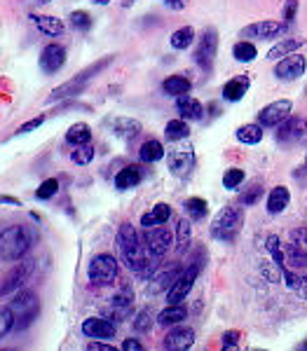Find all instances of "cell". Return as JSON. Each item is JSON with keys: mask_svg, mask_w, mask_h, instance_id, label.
Instances as JSON below:
<instances>
[{"mask_svg": "<svg viewBox=\"0 0 307 351\" xmlns=\"http://www.w3.org/2000/svg\"><path fill=\"white\" fill-rule=\"evenodd\" d=\"M117 248H120L122 260L129 269L144 276V279H150L152 271L157 269V258L146 251L144 239L139 237L132 223H122L120 230H117Z\"/></svg>", "mask_w": 307, "mask_h": 351, "instance_id": "1", "label": "cell"}, {"mask_svg": "<svg viewBox=\"0 0 307 351\" xmlns=\"http://www.w3.org/2000/svg\"><path fill=\"white\" fill-rule=\"evenodd\" d=\"M33 234L26 225H10L0 232V258L8 263H19L31 251Z\"/></svg>", "mask_w": 307, "mask_h": 351, "instance_id": "2", "label": "cell"}, {"mask_svg": "<svg viewBox=\"0 0 307 351\" xmlns=\"http://www.w3.org/2000/svg\"><path fill=\"white\" fill-rule=\"evenodd\" d=\"M115 61V56H104V59H99V61H94L89 68H84V71L78 73L76 77H71L68 82L64 84H59V87H54L52 89V94H49V99H47V104H52V101H64V99H73V96H78V94H82L84 92V87H87L89 82L94 80L96 75H99L104 68H108Z\"/></svg>", "mask_w": 307, "mask_h": 351, "instance_id": "3", "label": "cell"}, {"mask_svg": "<svg viewBox=\"0 0 307 351\" xmlns=\"http://www.w3.org/2000/svg\"><path fill=\"white\" fill-rule=\"evenodd\" d=\"M244 225V211H242V204H230V206L220 208L216 213L214 223H212V237L218 241H235L237 234H240Z\"/></svg>", "mask_w": 307, "mask_h": 351, "instance_id": "4", "label": "cell"}, {"mask_svg": "<svg viewBox=\"0 0 307 351\" xmlns=\"http://www.w3.org/2000/svg\"><path fill=\"white\" fill-rule=\"evenodd\" d=\"M10 309L14 314V330H26V328L36 324L38 314H41V300H38L33 291H24L21 288L10 300Z\"/></svg>", "mask_w": 307, "mask_h": 351, "instance_id": "5", "label": "cell"}, {"mask_svg": "<svg viewBox=\"0 0 307 351\" xmlns=\"http://www.w3.org/2000/svg\"><path fill=\"white\" fill-rule=\"evenodd\" d=\"M36 274V263L33 260H24V263H16L8 274L0 279V298H8V295H14L24 288L31 276Z\"/></svg>", "mask_w": 307, "mask_h": 351, "instance_id": "6", "label": "cell"}, {"mask_svg": "<svg viewBox=\"0 0 307 351\" xmlns=\"http://www.w3.org/2000/svg\"><path fill=\"white\" fill-rule=\"evenodd\" d=\"M87 276L94 286H111L117 279V260L111 253H99L89 260Z\"/></svg>", "mask_w": 307, "mask_h": 351, "instance_id": "7", "label": "cell"}, {"mask_svg": "<svg viewBox=\"0 0 307 351\" xmlns=\"http://www.w3.org/2000/svg\"><path fill=\"white\" fill-rule=\"evenodd\" d=\"M197 276H200V265H197V263L187 265V267L179 274V279L174 281V286L167 291L169 304H181V302H183V300L187 298V293L192 291V286H195Z\"/></svg>", "mask_w": 307, "mask_h": 351, "instance_id": "8", "label": "cell"}, {"mask_svg": "<svg viewBox=\"0 0 307 351\" xmlns=\"http://www.w3.org/2000/svg\"><path fill=\"white\" fill-rule=\"evenodd\" d=\"M216 52H218V33L216 28H207L202 33L200 43H197V49H195V64L202 68V71H212L214 68V59H216Z\"/></svg>", "mask_w": 307, "mask_h": 351, "instance_id": "9", "label": "cell"}, {"mask_svg": "<svg viewBox=\"0 0 307 351\" xmlns=\"http://www.w3.org/2000/svg\"><path fill=\"white\" fill-rule=\"evenodd\" d=\"M132 304H134V291L129 286H122L120 291L111 298V302H108V307H106L108 319H111L113 324H120V321H124L132 314Z\"/></svg>", "mask_w": 307, "mask_h": 351, "instance_id": "10", "label": "cell"}, {"mask_svg": "<svg viewBox=\"0 0 307 351\" xmlns=\"http://www.w3.org/2000/svg\"><path fill=\"white\" fill-rule=\"evenodd\" d=\"M144 246H146V251L150 253V256L162 258L164 253L172 248V232L164 228V225L144 230Z\"/></svg>", "mask_w": 307, "mask_h": 351, "instance_id": "11", "label": "cell"}, {"mask_svg": "<svg viewBox=\"0 0 307 351\" xmlns=\"http://www.w3.org/2000/svg\"><path fill=\"white\" fill-rule=\"evenodd\" d=\"M291 110H293V104L288 99H282V101H275V104L265 106L263 110L258 112V124L260 127H280L282 122H286L291 117Z\"/></svg>", "mask_w": 307, "mask_h": 351, "instance_id": "12", "label": "cell"}, {"mask_svg": "<svg viewBox=\"0 0 307 351\" xmlns=\"http://www.w3.org/2000/svg\"><path fill=\"white\" fill-rule=\"evenodd\" d=\"M303 138H307V120L305 117H288V120L282 122L280 129H277V141H280L282 145H293Z\"/></svg>", "mask_w": 307, "mask_h": 351, "instance_id": "13", "label": "cell"}, {"mask_svg": "<svg viewBox=\"0 0 307 351\" xmlns=\"http://www.w3.org/2000/svg\"><path fill=\"white\" fill-rule=\"evenodd\" d=\"M192 344H195V330L187 326H174L164 337L167 351H190Z\"/></svg>", "mask_w": 307, "mask_h": 351, "instance_id": "14", "label": "cell"}, {"mask_svg": "<svg viewBox=\"0 0 307 351\" xmlns=\"http://www.w3.org/2000/svg\"><path fill=\"white\" fill-rule=\"evenodd\" d=\"M82 335L84 337H92V339H113L117 332L115 324H113L111 319H99V316H94V319H84L82 326H80Z\"/></svg>", "mask_w": 307, "mask_h": 351, "instance_id": "15", "label": "cell"}, {"mask_svg": "<svg viewBox=\"0 0 307 351\" xmlns=\"http://www.w3.org/2000/svg\"><path fill=\"white\" fill-rule=\"evenodd\" d=\"M305 66H307V59L303 54H288L286 59H282L280 64L275 68V75L280 80H298L300 75L305 73Z\"/></svg>", "mask_w": 307, "mask_h": 351, "instance_id": "16", "label": "cell"}, {"mask_svg": "<svg viewBox=\"0 0 307 351\" xmlns=\"http://www.w3.org/2000/svg\"><path fill=\"white\" fill-rule=\"evenodd\" d=\"M286 31V24H277V21H255V24L242 28V38H253V40H270Z\"/></svg>", "mask_w": 307, "mask_h": 351, "instance_id": "17", "label": "cell"}, {"mask_svg": "<svg viewBox=\"0 0 307 351\" xmlns=\"http://www.w3.org/2000/svg\"><path fill=\"white\" fill-rule=\"evenodd\" d=\"M167 164H169V171L174 176H179V178H183L195 169V152L190 148H181V150H172L167 155Z\"/></svg>", "mask_w": 307, "mask_h": 351, "instance_id": "18", "label": "cell"}, {"mask_svg": "<svg viewBox=\"0 0 307 351\" xmlns=\"http://www.w3.org/2000/svg\"><path fill=\"white\" fill-rule=\"evenodd\" d=\"M64 64H66V47H61V45L52 43L41 52V71L47 73V75L56 73Z\"/></svg>", "mask_w": 307, "mask_h": 351, "instance_id": "19", "label": "cell"}, {"mask_svg": "<svg viewBox=\"0 0 307 351\" xmlns=\"http://www.w3.org/2000/svg\"><path fill=\"white\" fill-rule=\"evenodd\" d=\"M181 271H183V267H181V265H169V267H164L162 271L152 274V276H150V293L169 291V288L174 286V281L179 279Z\"/></svg>", "mask_w": 307, "mask_h": 351, "instance_id": "20", "label": "cell"}, {"mask_svg": "<svg viewBox=\"0 0 307 351\" xmlns=\"http://www.w3.org/2000/svg\"><path fill=\"white\" fill-rule=\"evenodd\" d=\"M169 218H172V206H169V204H155V206H152L150 211L141 216V225H144V230L157 228V225L167 223Z\"/></svg>", "mask_w": 307, "mask_h": 351, "instance_id": "21", "label": "cell"}, {"mask_svg": "<svg viewBox=\"0 0 307 351\" xmlns=\"http://www.w3.org/2000/svg\"><path fill=\"white\" fill-rule=\"evenodd\" d=\"M176 108L181 112V120H202L204 115V108L202 104L197 99H192V96H179L176 99Z\"/></svg>", "mask_w": 307, "mask_h": 351, "instance_id": "22", "label": "cell"}, {"mask_svg": "<svg viewBox=\"0 0 307 351\" xmlns=\"http://www.w3.org/2000/svg\"><path fill=\"white\" fill-rule=\"evenodd\" d=\"M31 19H33V24L38 26V31L45 33V36H49V38H56V36H61V33L66 31L64 21L56 19V16H49V14H33Z\"/></svg>", "mask_w": 307, "mask_h": 351, "instance_id": "23", "label": "cell"}, {"mask_svg": "<svg viewBox=\"0 0 307 351\" xmlns=\"http://www.w3.org/2000/svg\"><path fill=\"white\" fill-rule=\"evenodd\" d=\"M141 180H144V171H141V167L129 164V167H124L122 171L115 176V188L117 190H132L141 183Z\"/></svg>", "mask_w": 307, "mask_h": 351, "instance_id": "24", "label": "cell"}, {"mask_svg": "<svg viewBox=\"0 0 307 351\" xmlns=\"http://www.w3.org/2000/svg\"><path fill=\"white\" fill-rule=\"evenodd\" d=\"M288 202H291V192H288V188L277 185V188L270 190V195H267V213H282L284 208L288 206Z\"/></svg>", "mask_w": 307, "mask_h": 351, "instance_id": "25", "label": "cell"}, {"mask_svg": "<svg viewBox=\"0 0 307 351\" xmlns=\"http://www.w3.org/2000/svg\"><path fill=\"white\" fill-rule=\"evenodd\" d=\"M249 84H251V80H249L247 75H242V77H232L230 82H225V87H223V99L225 101H242L244 99V94H247V89H249Z\"/></svg>", "mask_w": 307, "mask_h": 351, "instance_id": "26", "label": "cell"}, {"mask_svg": "<svg viewBox=\"0 0 307 351\" xmlns=\"http://www.w3.org/2000/svg\"><path fill=\"white\" fill-rule=\"evenodd\" d=\"M187 316V309L183 304H169V307H164L160 314H157V324L160 326H179L183 324Z\"/></svg>", "mask_w": 307, "mask_h": 351, "instance_id": "27", "label": "cell"}, {"mask_svg": "<svg viewBox=\"0 0 307 351\" xmlns=\"http://www.w3.org/2000/svg\"><path fill=\"white\" fill-rule=\"evenodd\" d=\"M66 141L71 145H84V143H92V129H89V124L84 122H76L71 124V129L66 132Z\"/></svg>", "mask_w": 307, "mask_h": 351, "instance_id": "28", "label": "cell"}, {"mask_svg": "<svg viewBox=\"0 0 307 351\" xmlns=\"http://www.w3.org/2000/svg\"><path fill=\"white\" fill-rule=\"evenodd\" d=\"M113 132L124 141H132L141 134V122L132 120V117H120V120L113 122Z\"/></svg>", "mask_w": 307, "mask_h": 351, "instance_id": "29", "label": "cell"}, {"mask_svg": "<svg viewBox=\"0 0 307 351\" xmlns=\"http://www.w3.org/2000/svg\"><path fill=\"white\" fill-rule=\"evenodd\" d=\"M190 87H192V82L187 80L185 75H169L167 80L162 82V89L167 92L169 96H185L187 92H190Z\"/></svg>", "mask_w": 307, "mask_h": 351, "instance_id": "30", "label": "cell"}, {"mask_svg": "<svg viewBox=\"0 0 307 351\" xmlns=\"http://www.w3.org/2000/svg\"><path fill=\"white\" fill-rule=\"evenodd\" d=\"M284 260H286V267H291V269L307 267V253L300 251V248L295 246V243H291V241L284 246Z\"/></svg>", "mask_w": 307, "mask_h": 351, "instance_id": "31", "label": "cell"}, {"mask_svg": "<svg viewBox=\"0 0 307 351\" xmlns=\"http://www.w3.org/2000/svg\"><path fill=\"white\" fill-rule=\"evenodd\" d=\"M237 141L247 145L260 143V141H263V127H260V124H242V127L237 129Z\"/></svg>", "mask_w": 307, "mask_h": 351, "instance_id": "32", "label": "cell"}, {"mask_svg": "<svg viewBox=\"0 0 307 351\" xmlns=\"http://www.w3.org/2000/svg\"><path fill=\"white\" fill-rule=\"evenodd\" d=\"M192 243V228H190V220L181 218L176 220V248L179 253L187 251V246Z\"/></svg>", "mask_w": 307, "mask_h": 351, "instance_id": "33", "label": "cell"}, {"mask_svg": "<svg viewBox=\"0 0 307 351\" xmlns=\"http://www.w3.org/2000/svg\"><path fill=\"white\" fill-rule=\"evenodd\" d=\"M141 160H144L146 164H152V162H160L164 157V145L160 143V141H146L144 145H141Z\"/></svg>", "mask_w": 307, "mask_h": 351, "instance_id": "34", "label": "cell"}, {"mask_svg": "<svg viewBox=\"0 0 307 351\" xmlns=\"http://www.w3.org/2000/svg\"><path fill=\"white\" fill-rule=\"evenodd\" d=\"M305 40L303 38H286V40H282L280 45H275V47L267 52V59H280V56H288V54H293L295 49L300 47Z\"/></svg>", "mask_w": 307, "mask_h": 351, "instance_id": "35", "label": "cell"}, {"mask_svg": "<svg viewBox=\"0 0 307 351\" xmlns=\"http://www.w3.org/2000/svg\"><path fill=\"white\" fill-rule=\"evenodd\" d=\"M265 248H267V253H270L272 263H275L277 267H280V269L286 267V260H284V246H282L280 237H277V234L267 237V239H265Z\"/></svg>", "mask_w": 307, "mask_h": 351, "instance_id": "36", "label": "cell"}, {"mask_svg": "<svg viewBox=\"0 0 307 351\" xmlns=\"http://www.w3.org/2000/svg\"><path fill=\"white\" fill-rule=\"evenodd\" d=\"M187 134H190V127H187L185 120H172L164 127V136H167L169 141H183L187 138Z\"/></svg>", "mask_w": 307, "mask_h": 351, "instance_id": "37", "label": "cell"}, {"mask_svg": "<svg viewBox=\"0 0 307 351\" xmlns=\"http://www.w3.org/2000/svg\"><path fill=\"white\" fill-rule=\"evenodd\" d=\"M185 213L190 216V220H202L209 213V204L202 197H190L185 202Z\"/></svg>", "mask_w": 307, "mask_h": 351, "instance_id": "38", "label": "cell"}, {"mask_svg": "<svg viewBox=\"0 0 307 351\" xmlns=\"http://www.w3.org/2000/svg\"><path fill=\"white\" fill-rule=\"evenodd\" d=\"M192 40H195V31H192L190 26H183V28H179V31H174L172 47L174 49H185V47H190Z\"/></svg>", "mask_w": 307, "mask_h": 351, "instance_id": "39", "label": "cell"}, {"mask_svg": "<svg viewBox=\"0 0 307 351\" xmlns=\"http://www.w3.org/2000/svg\"><path fill=\"white\" fill-rule=\"evenodd\" d=\"M232 52H235V59L237 61H242V64H249V61H253L255 59V47L249 40H242V43H237L235 45V49H232Z\"/></svg>", "mask_w": 307, "mask_h": 351, "instance_id": "40", "label": "cell"}, {"mask_svg": "<svg viewBox=\"0 0 307 351\" xmlns=\"http://www.w3.org/2000/svg\"><path fill=\"white\" fill-rule=\"evenodd\" d=\"M10 330H14V314L10 309V304H5V307H0V339Z\"/></svg>", "mask_w": 307, "mask_h": 351, "instance_id": "41", "label": "cell"}, {"mask_svg": "<svg viewBox=\"0 0 307 351\" xmlns=\"http://www.w3.org/2000/svg\"><path fill=\"white\" fill-rule=\"evenodd\" d=\"M244 183V171L242 169H227L223 173V188L225 190H237Z\"/></svg>", "mask_w": 307, "mask_h": 351, "instance_id": "42", "label": "cell"}, {"mask_svg": "<svg viewBox=\"0 0 307 351\" xmlns=\"http://www.w3.org/2000/svg\"><path fill=\"white\" fill-rule=\"evenodd\" d=\"M73 162L76 164H80V167H84V164H89L94 160V148H92V143H84V145H78L76 150H73Z\"/></svg>", "mask_w": 307, "mask_h": 351, "instance_id": "43", "label": "cell"}, {"mask_svg": "<svg viewBox=\"0 0 307 351\" xmlns=\"http://www.w3.org/2000/svg\"><path fill=\"white\" fill-rule=\"evenodd\" d=\"M56 192H59V180L47 178V180H43V185L36 190V197H38V199H52Z\"/></svg>", "mask_w": 307, "mask_h": 351, "instance_id": "44", "label": "cell"}, {"mask_svg": "<svg viewBox=\"0 0 307 351\" xmlns=\"http://www.w3.org/2000/svg\"><path fill=\"white\" fill-rule=\"evenodd\" d=\"M71 26L78 28V31H89L92 16H89V12H84V10H76V12H71Z\"/></svg>", "mask_w": 307, "mask_h": 351, "instance_id": "45", "label": "cell"}, {"mask_svg": "<svg viewBox=\"0 0 307 351\" xmlns=\"http://www.w3.org/2000/svg\"><path fill=\"white\" fill-rule=\"evenodd\" d=\"M260 197H263V188H260V185H251L247 192H242V195H240V204H242V206H253Z\"/></svg>", "mask_w": 307, "mask_h": 351, "instance_id": "46", "label": "cell"}, {"mask_svg": "<svg viewBox=\"0 0 307 351\" xmlns=\"http://www.w3.org/2000/svg\"><path fill=\"white\" fill-rule=\"evenodd\" d=\"M150 326H152V311L150 309H141L139 314H136V319H134V328L139 332H144V330H150Z\"/></svg>", "mask_w": 307, "mask_h": 351, "instance_id": "47", "label": "cell"}, {"mask_svg": "<svg viewBox=\"0 0 307 351\" xmlns=\"http://www.w3.org/2000/svg\"><path fill=\"white\" fill-rule=\"evenodd\" d=\"M291 243H295V246L300 248V251H305L307 253V228H298V230H291Z\"/></svg>", "mask_w": 307, "mask_h": 351, "instance_id": "48", "label": "cell"}, {"mask_svg": "<svg viewBox=\"0 0 307 351\" xmlns=\"http://www.w3.org/2000/svg\"><path fill=\"white\" fill-rule=\"evenodd\" d=\"M295 12H298V0H288L286 3V8H284V24H293V19H295Z\"/></svg>", "mask_w": 307, "mask_h": 351, "instance_id": "49", "label": "cell"}, {"mask_svg": "<svg viewBox=\"0 0 307 351\" xmlns=\"http://www.w3.org/2000/svg\"><path fill=\"white\" fill-rule=\"evenodd\" d=\"M84 351H120V349H115L113 344H106L104 339H92V342L84 347Z\"/></svg>", "mask_w": 307, "mask_h": 351, "instance_id": "50", "label": "cell"}, {"mask_svg": "<svg viewBox=\"0 0 307 351\" xmlns=\"http://www.w3.org/2000/svg\"><path fill=\"white\" fill-rule=\"evenodd\" d=\"M43 122H45V117H43V115H41V117H36V120H28L26 124H21L19 132H16V134H28V132H33V129H38Z\"/></svg>", "mask_w": 307, "mask_h": 351, "instance_id": "51", "label": "cell"}, {"mask_svg": "<svg viewBox=\"0 0 307 351\" xmlns=\"http://www.w3.org/2000/svg\"><path fill=\"white\" fill-rule=\"evenodd\" d=\"M122 351H146V347H144V344L139 342V339L129 337V339H124V344H122Z\"/></svg>", "mask_w": 307, "mask_h": 351, "instance_id": "52", "label": "cell"}, {"mask_svg": "<svg viewBox=\"0 0 307 351\" xmlns=\"http://www.w3.org/2000/svg\"><path fill=\"white\" fill-rule=\"evenodd\" d=\"M293 178L298 180L300 185H307V162H305V164H300V167L295 169V171H293Z\"/></svg>", "mask_w": 307, "mask_h": 351, "instance_id": "53", "label": "cell"}, {"mask_svg": "<svg viewBox=\"0 0 307 351\" xmlns=\"http://www.w3.org/2000/svg\"><path fill=\"white\" fill-rule=\"evenodd\" d=\"M240 337H242L240 330H227L223 335V344H235V342H240Z\"/></svg>", "mask_w": 307, "mask_h": 351, "instance_id": "54", "label": "cell"}, {"mask_svg": "<svg viewBox=\"0 0 307 351\" xmlns=\"http://www.w3.org/2000/svg\"><path fill=\"white\" fill-rule=\"evenodd\" d=\"M164 5L172 10H183L185 8V0H164Z\"/></svg>", "mask_w": 307, "mask_h": 351, "instance_id": "55", "label": "cell"}, {"mask_svg": "<svg viewBox=\"0 0 307 351\" xmlns=\"http://www.w3.org/2000/svg\"><path fill=\"white\" fill-rule=\"evenodd\" d=\"M0 204H12V206H21L19 199H14V197H8V195L0 197Z\"/></svg>", "mask_w": 307, "mask_h": 351, "instance_id": "56", "label": "cell"}, {"mask_svg": "<svg viewBox=\"0 0 307 351\" xmlns=\"http://www.w3.org/2000/svg\"><path fill=\"white\" fill-rule=\"evenodd\" d=\"M223 351H240V342H235V344H223Z\"/></svg>", "mask_w": 307, "mask_h": 351, "instance_id": "57", "label": "cell"}, {"mask_svg": "<svg viewBox=\"0 0 307 351\" xmlns=\"http://www.w3.org/2000/svg\"><path fill=\"white\" fill-rule=\"evenodd\" d=\"M293 351H307V337L303 339V342L295 344V349H293Z\"/></svg>", "mask_w": 307, "mask_h": 351, "instance_id": "58", "label": "cell"}, {"mask_svg": "<svg viewBox=\"0 0 307 351\" xmlns=\"http://www.w3.org/2000/svg\"><path fill=\"white\" fill-rule=\"evenodd\" d=\"M96 5H106V3H111V0H94Z\"/></svg>", "mask_w": 307, "mask_h": 351, "instance_id": "59", "label": "cell"}, {"mask_svg": "<svg viewBox=\"0 0 307 351\" xmlns=\"http://www.w3.org/2000/svg\"><path fill=\"white\" fill-rule=\"evenodd\" d=\"M134 3V0H124V5H132Z\"/></svg>", "mask_w": 307, "mask_h": 351, "instance_id": "60", "label": "cell"}, {"mask_svg": "<svg viewBox=\"0 0 307 351\" xmlns=\"http://www.w3.org/2000/svg\"><path fill=\"white\" fill-rule=\"evenodd\" d=\"M38 3H52V0H38Z\"/></svg>", "mask_w": 307, "mask_h": 351, "instance_id": "61", "label": "cell"}, {"mask_svg": "<svg viewBox=\"0 0 307 351\" xmlns=\"http://www.w3.org/2000/svg\"><path fill=\"white\" fill-rule=\"evenodd\" d=\"M249 351H267V349H249Z\"/></svg>", "mask_w": 307, "mask_h": 351, "instance_id": "62", "label": "cell"}, {"mask_svg": "<svg viewBox=\"0 0 307 351\" xmlns=\"http://www.w3.org/2000/svg\"><path fill=\"white\" fill-rule=\"evenodd\" d=\"M0 351H10V349H0Z\"/></svg>", "mask_w": 307, "mask_h": 351, "instance_id": "63", "label": "cell"}]
</instances>
